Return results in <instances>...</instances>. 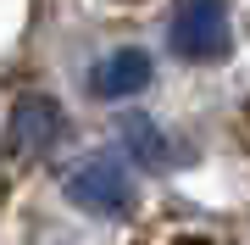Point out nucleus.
I'll use <instances>...</instances> for the list:
<instances>
[{"label":"nucleus","instance_id":"f257e3e1","mask_svg":"<svg viewBox=\"0 0 250 245\" xmlns=\"http://www.w3.org/2000/svg\"><path fill=\"white\" fill-rule=\"evenodd\" d=\"M67 200L95 218H117V212L134 206V173H128L123 156H83L78 167L67 173Z\"/></svg>","mask_w":250,"mask_h":245},{"label":"nucleus","instance_id":"f03ea898","mask_svg":"<svg viewBox=\"0 0 250 245\" xmlns=\"http://www.w3.org/2000/svg\"><path fill=\"white\" fill-rule=\"evenodd\" d=\"M172 56H184V62H223L228 56V6L223 0H184L178 11H172Z\"/></svg>","mask_w":250,"mask_h":245},{"label":"nucleus","instance_id":"7ed1b4c3","mask_svg":"<svg viewBox=\"0 0 250 245\" xmlns=\"http://www.w3.org/2000/svg\"><path fill=\"white\" fill-rule=\"evenodd\" d=\"M62 128H67V111L50 95H22L11 106V117H6V156L34 162V156H45L62 139Z\"/></svg>","mask_w":250,"mask_h":245},{"label":"nucleus","instance_id":"20e7f679","mask_svg":"<svg viewBox=\"0 0 250 245\" xmlns=\"http://www.w3.org/2000/svg\"><path fill=\"white\" fill-rule=\"evenodd\" d=\"M150 78H156V62H150L145 50L128 45V50H111L106 62L89 73V89H95L100 100H128V95H139Z\"/></svg>","mask_w":250,"mask_h":245},{"label":"nucleus","instance_id":"39448f33","mask_svg":"<svg viewBox=\"0 0 250 245\" xmlns=\"http://www.w3.org/2000/svg\"><path fill=\"white\" fill-rule=\"evenodd\" d=\"M123 145H128V156L145 162V167H172V162H178V145H172L156 123H145V117H128V123H123Z\"/></svg>","mask_w":250,"mask_h":245}]
</instances>
